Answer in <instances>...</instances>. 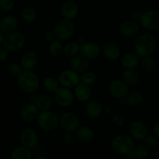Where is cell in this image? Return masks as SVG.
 Listing matches in <instances>:
<instances>
[{"label": "cell", "instance_id": "cell-1", "mask_svg": "<svg viewBox=\"0 0 159 159\" xmlns=\"http://www.w3.org/2000/svg\"><path fill=\"white\" fill-rule=\"evenodd\" d=\"M157 47V41L150 34H143L138 36L134 43V52L142 59L152 56Z\"/></svg>", "mask_w": 159, "mask_h": 159}, {"label": "cell", "instance_id": "cell-2", "mask_svg": "<svg viewBox=\"0 0 159 159\" xmlns=\"http://www.w3.org/2000/svg\"><path fill=\"white\" fill-rule=\"evenodd\" d=\"M18 86L23 92L33 94L37 91L40 87V80L32 70H23L17 80Z\"/></svg>", "mask_w": 159, "mask_h": 159}, {"label": "cell", "instance_id": "cell-3", "mask_svg": "<svg viewBox=\"0 0 159 159\" xmlns=\"http://www.w3.org/2000/svg\"><path fill=\"white\" fill-rule=\"evenodd\" d=\"M134 140L131 136L120 134L113 139L111 147L114 152L121 155H127L134 149Z\"/></svg>", "mask_w": 159, "mask_h": 159}, {"label": "cell", "instance_id": "cell-4", "mask_svg": "<svg viewBox=\"0 0 159 159\" xmlns=\"http://www.w3.org/2000/svg\"><path fill=\"white\" fill-rule=\"evenodd\" d=\"M37 125L43 131L51 132L59 125V116L52 111L40 112L37 119Z\"/></svg>", "mask_w": 159, "mask_h": 159}, {"label": "cell", "instance_id": "cell-5", "mask_svg": "<svg viewBox=\"0 0 159 159\" xmlns=\"http://www.w3.org/2000/svg\"><path fill=\"white\" fill-rule=\"evenodd\" d=\"M139 23L143 28L148 31H156L159 29V11L149 9L141 14Z\"/></svg>", "mask_w": 159, "mask_h": 159}, {"label": "cell", "instance_id": "cell-6", "mask_svg": "<svg viewBox=\"0 0 159 159\" xmlns=\"http://www.w3.org/2000/svg\"><path fill=\"white\" fill-rule=\"evenodd\" d=\"M54 31L56 39L61 41H67L71 38L74 34L75 26L71 20L62 19L56 23Z\"/></svg>", "mask_w": 159, "mask_h": 159}, {"label": "cell", "instance_id": "cell-7", "mask_svg": "<svg viewBox=\"0 0 159 159\" xmlns=\"http://www.w3.org/2000/svg\"><path fill=\"white\" fill-rule=\"evenodd\" d=\"M26 42L24 35L22 33L15 31L5 35L2 45L9 51H17L23 48Z\"/></svg>", "mask_w": 159, "mask_h": 159}, {"label": "cell", "instance_id": "cell-8", "mask_svg": "<svg viewBox=\"0 0 159 159\" xmlns=\"http://www.w3.org/2000/svg\"><path fill=\"white\" fill-rule=\"evenodd\" d=\"M58 82L61 87L67 88H75L81 83V75L71 69L65 70L58 75Z\"/></svg>", "mask_w": 159, "mask_h": 159}, {"label": "cell", "instance_id": "cell-9", "mask_svg": "<svg viewBox=\"0 0 159 159\" xmlns=\"http://www.w3.org/2000/svg\"><path fill=\"white\" fill-rule=\"evenodd\" d=\"M59 125L65 132H75L80 127V119L79 116L73 112H64L59 117Z\"/></svg>", "mask_w": 159, "mask_h": 159}, {"label": "cell", "instance_id": "cell-10", "mask_svg": "<svg viewBox=\"0 0 159 159\" xmlns=\"http://www.w3.org/2000/svg\"><path fill=\"white\" fill-rule=\"evenodd\" d=\"M107 90L113 98L120 99L128 94L129 86L122 79H115L109 84Z\"/></svg>", "mask_w": 159, "mask_h": 159}, {"label": "cell", "instance_id": "cell-11", "mask_svg": "<svg viewBox=\"0 0 159 159\" xmlns=\"http://www.w3.org/2000/svg\"><path fill=\"white\" fill-rule=\"evenodd\" d=\"M54 99L60 107L69 108L74 102L75 95L71 89L60 87L54 92Z\"/></svg>", "mask_w": 159, "mask_h": 159}, {"label": "cell", "instance_id": "cell-12", "mask_svg": "<svg viewBox=\"0 0 159 159\" xmlns=\"http://www.w3.org/2000/svg\"><path fill=\"white\" fill-rule=\"evenodd\" d=\"M102 49L100 46L96 42L85 41L81 45L80 55L88 60L96 59L100 55Z\"/></svg>", "mask_w": 159, "mask_h": 159}, {"label": "cell", "instance_id": "cell-13", "mask_svg": "<svg viewBox=\"0 0 159 159\" xmlns=\"http://www.w3.org/2000/svg\"><path fill=\"white\" fill-rule=\"evenodd\" d=\"M20 138L22 145L29 149H34L38 145V135L31 128L23 129L20 133Z\"/></svg>", "mask_w": 159, "mask_h": 159}, {"label": "cell", "instance_id": "cell-14", "mask_svg": "<svg viewBox=\"0 0 159 159\" xmlns=\"http://www.w3.org/2000/svg\"><path fill=\"white\" fill-rule=\"evenodd\" d=\"M130 133L134 140H144L148 135L147 126L141 120H135L130 124Z\"/></svg>", "mask_w": 159, "mask_h": 159}, {"label": "cell", "instance_id": "cell-15", "mask_svg": "<svg viewBox=\"0 0 159 159\" xmlns=\"http://www.w3.org/2000/svg\"><path fill=\"white\" fill-rule=\"evenodd\" d=\"M19 25L18 19L16 16L9 14L2 17L0 20V31L5 35L15 32Z\"/></svg>", "mask_w": 159, "mask_h": 159}, {"label": "cell", "instance_id": "cell-16", "mask_svg": "<svg viewBox=\"0 0 159 159\" xmlns=\"http://www.w3.org/2000/svg\"><path fill=\"white\" fill-rule=\"evenodd\" d=\"M139 31L140 26L138 22L135 20H125L120 25V33L121 35L127 38L135 37L138 34Z\"/></svg>", "mask_w": 159, "mask_h": 159}, {"label": "cell", "instance_id": "cell-17", "mask_svg": "<svg viewBox=\"0 0 159 159\" xmlns=\"http://www.w3.org/2000/svg\"><path fill=\"white\" fill-rule=\"evenodd\" d=\"M60 11L63 19L72 21L79 15V8L74 1H66L61 5Z\"/></svg>", "mask_w": 159, "mask_h": 159}, {"label": "cell", "instance_id": "cell-18", "mask_svg": "<svg viewBox=\"0 0 159 159\" xmlns=\"http://www.w3.org/2000/svg\"><path fill=\"white\" fill-rule=\"evenodd\" d=\"M40 111L37 107L36 104L28 103L24 104L20 111V117L26 122H34L37 119Z\"/></svg>", "mask_w": 159, "mask_h": 159}, {"label": "cell", "instance_id": "cell-19", "mask_svg": "<svg viewBox=\"0 0 159 159\" xmlns=\"http://www.w3.org/2000/svg\"><path fill=\"white\" fill-rule=\"evenodd\" d=\"M38 63V55L34 51H28L23 55L20 59V65L24 70H32Z\"/></svg>", "mask_w": 159, "mask_h": 159}, {"label": "cell", "instance_id": "cell-20", "mask_svg": "<svg viewBox=\"0 0 159 159\" xmlns=\"http://www.w3.org/2000/svg\"><path fill=\"white\" fill-rule=\"evenodd\" d=\"M70 67L71 70H75L79 74L85 73V72L88 71L89 68V62L87 59L83 57L82 55H78L75 56V57L71 58L70 60Z\"/></svg>", "mask_w": 159, "mask_h": 159}, {"label": "cell", "instance_id": "cell-21", "mask_svg": "<svg viewBox=\"0 0 159 159\" xmlns=\"http://www.w3.org/2000/svg\"><path fill=\"white\" fill-rule=\"evenodd\" d=\"M102 52L104 57L110 61L117 60L121 55V51L119 46L113 42L105 44L102 48Z\"/></svg>", "mask_w": 159, "mask_h": 159}, {"label": "cell", "instance_id": "cell-22", "mask_svg": "<svg viewBox=\"0 0 159 159\" xmlns=\"http://www.w3.org/2000/svg\"><path fill=\"white\" fill-rule=\"evenodd\" d=\"M74 89V95L76 100L80 102L89 101L92 96V89L90 86L80 83Z\"/></svg>", "mask_w": 159, "mask_h": 159}, {"label": "cell", "instance_id": "cell-23", "mask_svg": "<svg viewBox=\"0 0 159 159\" xmlns=\"http://www.w3.org/2000/svg\"><path fill=\"white\" fill-rule=\"evenodd\" d=\"M141 58L135 52H129L121 59V65L125 70H134L141 64Z\"/></svg>", "mask_w": 159, "mask_h": 159}, {"label": "cell", "instance_id": "cell-24", "mask_svg": "<svg viewBox=\"0 0 159 159\" xmlns=\"http://www.w3.org/2000/svg\"><path fill=\"white\" fill-rule=\"evenodd\" d=\"M85 114L90 118H99L102 112V107L101 103L96 100H92L87 102L85 108Z\"/></svg>", "mask_w": 159, "mask_h": 159}, {"label": "cell", "instance_id": "cell-25", "mask_svg": "<svg viewBox=\"0 0 159 159\" xmlns=\"http://www.w3.org/2000/svg\"><path fill=\"white\" fill-rule=\"evenodd\" d=\"M75 137L79 141L82 143H89L94 137V131L89 126H80L75 132Z\"/></svg>", "mask_w": 159, "mask_h": 159}, {"label": "cell", "instance_id": "cell-26", "mask_svg": "<svg viewBox=\"0 0 159 159\" xmlns=\"http://www.w3.org/2000/svg\"><path fill=\"white\" fill-rule=\"evenodd\" d=\"M35 104L40 112H44V111L51 110L54 101L51 96L48 94H43L37 98Z\"/></svg>", "mask_w": 159, "mask_h": 159}, {"label": "cell", "instance_id": "cell-27", "mask_svg": "<svg viewBox=\"0 0 159 159\" xmlns=\"http://www.w3.org/2000/svg\"><path fill=\"white\" fill-rule=\"evenodd\" d=\"M10 159H33V154L30 149L22 145L12 151Z\"/></svg>", "mask_w": 159, "mask_h": 159}, {"label": "cell", "instance_id": "cell-28", "mask_svg": "<svg viewBox=\"0 0 159 159\" xmlns=\"http://www.w3.org/2000/svg\"><path fill=\"white\" fill-rule=\"evenodd\" d=\"M122 80L129 87H133L139 82V74L134 70H125L122 73Z\"/></svg>", "mask_w": 159, "mask_h": 159}, {"label": "cell", "instance_id": "cell-29", "mask_svg": "<svg viewBox=\"0 0 159 159\" xmlns=\"http://www.w3.org/2000/svg\"><path fill=\"white\" fill-rule=\"evenodd\" d=\"M81 45H79L77 41H71L64 45L63 55L67 58L75 57L80 53Z\"/></svg>", "mask_w": 159, "mask_h": 159}, {"label": "cell", "instance_id": "cell-30", "mask_svg": "<svg viewBox=\"0 0 159 159\" xmlns=\"http://www.w3.org/2000/svg\"><path fill=\"white\" fill-rule=\"evenodd\" d=\"M64 45H62L61 41L57 39L51 41L48 46V51L51 57L59 58L63 55Z\"/></svg>", "mask_w": 159, "mask_h": 159}, {"label": "cell", "instance_id": "cell-31", "mask_svg": "<svg viewBox=\"0 0 159 159\" xmlns=\"http://www.w3.org/2000/svg\"><path fill=\"white\" fill-rule=\"evenodd\" d=\"M127 104L130 106H138L142 103L144 97L143 94L138 90H133L129 92L126 97Z\"/></svg>", "mask_w": 159, "mask_h": 159}, {"label": "cell", "instance_id": "cell-32", "mask_svg": "<svg viewBox=\"0 0 159 159\" xmlns=\"http://www.w3.org/2000/svg\"><path fill=\"white\" fill-rule=\"evenodd\" d=\"M20 16H21L22 20L27 23H33L37 19V11L34 8L30 7V6L23 8L22 9Z\"/></svg>", "mask_w": 159, "mask_h": 159}, {"label": "cell", "instance_id": "cell-33", "mask_svg": "<svg viewBox=\"0 0 159 159\" xmlns=\"http://www.w3.org/2000/svg\"><path fill=\"white\" fill-rule=\"evenodd\" d=\"M43 87L48 92H55L60 87L58 80L53 76H48L43 81Z\"/></svg>", "mask_w": 159, "mask_h": 159}, {"label": "cell", "instance_id": "cell-34", "mask_svg": "<svg viewBox=\"0 0 159 159\" xmlns=\"http://www.w3.org/2000/svg\"><path fill=\"white\" fill-rule=\"evenodd\" d=\"M141 65L143 70L147 72V73L152 72L155 69V66H156L155 60L152 56L142 58L141 60Z\"/></svg>", "mask_w": 159, "mask_h": 159}, {"label": "cell", "instance_id": "cell-35", "mask_svg": "<svg viewBox=\"0 0 159 159\" xmlns=\"http://www.w3.org/2000/svg\"><path fill=\"white\" fill-rule=\"evenodd\" d=\"M97 80V76L96 73L93 72L86 71L81 74V83L85 84L86 85L92 86L95 84Z\"/></svg>", "mask_w": 159, "mask_h": 159}, {"label": "cell", "instance_id": "cell-36", "mask_svg": "<svg viewBox=\"0 0 159 159\" xmlns=\"http://www.w3.org/2000/svg\"><path fill=\"white\" fill-rule=\"evenodd\" d=\"M149 148L145 144H138L134 147V152L136 154L138 159H145L149 155Z\"/></svg>", "mask_w": 159, "mask_h": 159}, {"label": "cell", "instance_id": "cell-37", "mask_svg": "<svg viewBox=\"0 0 159 159\" xmlns=\"http://www.w3.org/2000/svg\"><path fill=\"white\" fill-rule=\"evenodd\" d=\"M23 69L20 63H17V62H12L10 63L7 67V71L10 76H13V77H17L21 75V73L23 72Z\"/></svg>", "mask_w": 159, "mask_h": 159}, {"label": "cell", "instance_id": "cell-38", "mask_svg": "<svg viewBox=\"0 0 159 159\" xmlns=\"http://www.w3.org/2000/svg\"><path fill=\"white\" fill-rule=\"evenodd\" d=\"M144 144L149 148V149H154L157 147L159 143L158 137L155 135H148L144 140Z\"/></svg>", "mask_w": 159, "mask_h": 159}, {"label": "cell", "instance_id": "cell-39", "mask_svg": "<svg viewBox=\"0 0 159 159\" xmlns=\"http://www.w3.org/2000/svg\"><path fill=\"white\" fill-rule=\"evenodd\" d=\"M14 8L13 0H0V9L3 12H10Z\"/></svg>", "mask_w": 159, "mask_h": 159}, {"label": "cell", "instance_id": "cell-40", "mask_svg": "<svg viewBox=\"0 0 159 159\" xmlns=\"http://www.w3.org/2000/svg\"><path fill=\"white\" fill-rule=\"evenodd\" d=\"M75 132H65V133L63 136V143L65 145H71L74 143L75 140Z\"/></svg>", "mask_w": 159, "mask_h": 159}, {"label": "cell", "instance_id": "cell-41", "mask_svg": "<svg viewBox=\"0 0 159 159\" xmlns=\"http://www.w3.org/2000/svg\"><path fill=\"white\" fill-rule=\"evenodd\" d=\"M113 121L116 126H122L125 123V118L122 115L117 114V115H114L113 116Z\"/></svg>", "mask_w": 159, "mask_h": 159}, {"label": "cell", "instance_id": "cell-42", "mask_svg": "<svg viewBox=\"0 0 159 159\" xmlns=\"http://www.w3.org/2000/svg\"><path fill=\"white\" fill-rule=\"evenodd\" d=\"M9 51L4 46H0V62H3L9 58Z\"/></svg>", "mask_w": 159, "mask_h": 159}, {"label": "cell", "instance_id": "cell-43", "mask_svg": "<svg viewBox=\"0 0 159 159\" xmlns=\"http://www.w3.org/2000/svg\"><path fill=\"white\" fill-rule=\"evenodd\" d=\"M44 39L45 41H47L50 42L51 43V41H54L56 39V36H55V34H54V31H47L46 33L44 34Z\"/></svg>", "mask_w": 159, "mask_h": 159}, {"label": "cell", "instance_id": "cell-44", "mask_svg": "<svg viewBox=\"0 0 159 159\" xmlns=\"http://www.w3.org/2000/svg\"><path fill=\"white\" fill-rule=\"evenodd\" d=\"M153 131H154V133H155V135L159 138V120H158V121H157L156 123L154 124Z\"/></svg>", "mask_w": 159, "mask_h": 159}, {"label": "cell", "instance_id": "cell-45", "mask_svg": "<svg viewBox=\"0 0 159 159\" xmlns=\"http://www.w3.org/2000/svg\"><path fill=\"white\" fill-rule=\"evenodd\" d=\"M127 159H138V157H137L136 154L134 152V151H132L131 152H130L128 154H127Z\"/></svg>", "mask_w": 159, "mask_h": 159}, {"label": "cell", "instance_id": "cell-46", "mask_svg": "<svg viewBox=\"0 0 159 159\" xmlns=\"http://www.w3.org/2000/svg\"><path fill=\"white\" fill-rule=\"evenodd\" d=\"M4 38H5V34H3L2 31H0V45H2L3 44Z\"/></svg>", "mask_w": 159, "mask_h": 159}, {"label": "cell", "instance_id": "cell-47", "mask_svg": "<svg viewBox=\"0 0 159 159\" xmlns=\"http://www.w3.org/2000/svg\"><path fill=\"white\" fill-rule=\"evenodd\" d=\"M33 159H48L46 156L44 155H37L33 157Z\"/></svg>", "mask_w": 159, "mask_h": 159}, {"label": "cell", "instance_id": "cell-48", "mask_svg": "<svg viewBox=\"0 0 159 159\" xmlns=\"http://www.w3.org/2000/svg\"><path fill=\"white\" fill-rule=\"evenodd\" d=\"M158 34H159V29H158Z\"/></svg>", "mask_w": 159, "mask_h": 159}, {"label": "cell", "instance_id": "cell-49", "mask_svg": "<svg viewBox=\"0 0 159 159\" xmlns=\"http://www.w3.org/2000/svg\"><path fill=\"white\" fill-rule=\"evenodd\" d=\"M158 51H159V48H158Z\"/></svg>", "mask_w": 159, "mask_h": 159}]
</instances>
